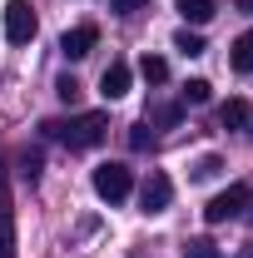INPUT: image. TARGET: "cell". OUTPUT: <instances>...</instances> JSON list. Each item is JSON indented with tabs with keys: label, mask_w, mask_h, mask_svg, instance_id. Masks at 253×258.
Instances as JSON below:
<instances>
[{
	"label": "cell",
	"mask_w": 253,
	"mask_h": 258,
	"mask_svg": "<svg viewBox=\"0 0 253 258\" xmlns=\"http://www.w3.org/2000/svg\"><path fill=\"white\" fill-rule=\"evenodd\" d=\"M184 258H219V248H214V238H189Z\"/></svg>",
	"instance_id": "obj_17"
},
{
	"label": "cell",
	"mask_w": 253,
	"mask_h": 258,
	"mask_svg": "<svg viewBox=\"0 0 253 258\" xmlns=\"http://www.w3.org/2000/svg\"><path fill=\"white\" fill-rule=\"evenodd\" d=\"M179 95H184V104H209V95H214V85H209V80H189V85H184Z\"/></svg>",
	"instance_id": "obj_14"
},
{
	"label": "cell",
	"mask_w": 253,
	"mask_h": 258,
	"mask_svg": "<svg viewBox=\"0 0 253 258\" xmlns=\"http://www.w3.org/2000/svg\"><path fill=\"white\" fill-rule=\"evenodd\" d=\"M169 204H174V179H169V174H159V169H154V174L144 179V189H139V209H144V214L154 219V214H164Z\"/></svg>",
	"instance_id": "obj_5"
},
{
	"label": "cell",
	"mask_w": 253,
	"mask_h": 258,
	"mask_svg": "<svg viewBox=\"0 0 253 258\" xmlns=\"http://www.w3.org/2000/svg\"><path fill=\"white\" fill-rule=\"evenodd\" d=\"M0 258H15V209H10L5 174H0Z\"/></svg>",
	"instance_id": "obj_7"
},
{
	"label": "cell",
	"mask_w": 253,
	"mask_h": 258,
	"mask_svg": "<svg viewBox=\"0 0 253 258\" xmlns=\"http://www.w3.org/2000/svg\"><path fill=\"white\" fill-rule=\"evenodd\" d=\"M228 60H233L238 75H253V30H243L238 40H233V55H228Z\"/></svg>",
	"instance_id": "obj_11"
},
{
	"label": "cell",
	"mask_w": 253,
	"mask_h": 258,
	"mask_svg": "<svg viewBox=\"0 0 253 258\" xmlns=\"http://www.w3.org/2000/svg\"><path fill=\"white\" fill-rule=\"evenodd\" d=\"M55 95H60L65 104H75V99H80V80H75V75H60V80H55Z\"/></svg>",
	"instance_id": "obj_20"
},
{
	"label": "cell",
	"mask_w": 253,
	"mask_h": 258,
	"mask_svg": "<svg viewBox=\"0 0 253 258\" xmlns=\"http://www.w3.org/2000/svg\"><path fill=\"white\" fill-rule=\"evenodd\" d=\"M219 169H223V159H219V154H204V159L194 164L189 174H194V179H214V174H219Z\"/></svg>",
	"instance_id": "obj_19"
},
{
	"label": "cell",
	"mask_w": 253,
	"mask_h": 258,
	"mask_svg": "<svg viewBox=\"0 0 253 258\" xmlns=\"http://www.w3.org/2000/svg\"><path fill=\"white\" fill-rule=\"evenodd\" d=\"M129 189H134L129 164H99V169H95V194L104 199V204H124Z\"/></svg>",
	"instance_id": "obj_3"
},
{
	"label": "cell",
	"mask_w": 253,
	"mask_h": 258,
	"mask_svg": "<svg viewBox=\"0 0 253 258\" xmlns=\"http://www.w3.org/2000/svg\"><path fill=\"white\" fill-rule=\"evenodd\" d=\"M238 10H243V15H253V0H238Z\"/></svg>",
	"instance_id": "obj_22"
},
{
	"label": "cell",
	"mask_w": 253,
	"mask_h": 258,
	"mask_svg": "<svg viewBox=\"0 0 253 258\" xmlns=\"http://www.w3.org/2000/svg\"><path fill=\"white\" fill-rule=\"evenodd\" d=\"M129 80H134V75H129V64L114 60L104 75H99V95H104V99H124V95H129Z\"/></svg>",
	"instance_id": "obj_8"
},
{
	"label": "cell",
	"mask_w": 253,
	"mask_h": 258,
	"mask_svg": "<svg viewBox=\"0 0 253 258\" xmlns=\"http://www.w3.org/2000/svg\"><path fill=\"white\" fill-rule=\"evenodd\" d=\"M35 30H40L35 5L30 0H10V5H5V40H10V45H30Z\"/></svg>",
	"instance_id": "obj_4"
},
{
	"label": "cell",
	"mask_w": 253,
	"mask_h": 258,
	"mask_svg": "<svg viewBox=\"0 0 253 258\" xmlns=\"http://www.w3.org/2000/svg\"><path fill=\"white\" fill-rule=\"evenodd\" d=\"M174 50H184V55H204L209 45H204V35H199V30H179V35H174Z\"/></svg>",
	"instance_id": "obj_13"
},
{
	"label": "cell",
	"mask_w": 253,
	"mask_h": 258,
	"mask_svg": "<svg viewBox=\"0 0 253 258\" xmlns=\"http://www.w3.org/2000/svg\"><path fill=\"white\" fill-rule=\"evenodd\" d=\"M95 45H99V30H95V25H75V30L60 35V55H65V60H85Z\"/></svg>",
	"instance_id": "obj_6"
},
{
	"label": "cell",
	"mask_w": 253,
	"mask_h": 258,
	"mask_svg": "<svg viewBox=\"0 0 253 258\" xmlns=\"http://www.w3.org/2000/svg\"><path fill=\"white\" fill-rule=\"evenodd\" d=\"M154 144H159V139H154V129H149V119L129 129V149H139V154H144V149H154Z\"/></svg>",
	"instance_id": "obj_16"
},
{
	"label": "cell",
	"mask_w": 253,
	"mask_h": 258,
	"mask_svg": "<svg viewBox=\"0 0 253 258\" xmlns=\"http://www.w3.org/2000/svg\"><path fill=\"white\" fill-rule=\"evenodd\" d=\"M179 114H184L179 104H154V114H149V119H154V124H164V129H174V124H179Z\"/></svg>",
	"instance_id": "obj_18"
},
{
	"label": "cell",
	"mask_w": 253,
	"mask_h": 258,
	"mask_svg": "<svg viewBox=\"0 0 253 258\" xmlns=\"http://www.w3.org/2000/svg\"><path fill=\"white\" fill-rule=\"evenodd\" d=\"M248 114H253V109H248V99H243V95H233V99L219 109L223 129H248Z\"/></svg>",
	"instance_id": "obj_10"
},
{
	"label": "cell",
	"mask_w": 253,
	"mask_h": 258,
	"mask_svg": "<svg viewBox=\"0 0 253 258\" xmlns=\"http://www.w3.org/2000/svg\"><path fill=\"white\" fill-rule=\"evenodd\" d=\"M174 10L189 20V25H209L219 15V0H174Z\"/></svg>",
	"instance_id": "obj_9"
},
{
	"label": "cell",
	"mask_w": 253,
	"mask_h": 258,
	"mask_svg": "<svg viewBox=\"0 0 253 258\" xmlns=\"http://www.w3.org/2000/svg\"><path fill=\"white\" fill-rule=\"evenodd\" d=\"M139 75H144L149 85H164V80H169V60H159V55H144V60H139Z\"/></svg>",
	"instance_id": "obj_12"
},
{
	"label": "cell",
	"mask_w": 253,
	"mask_h": 258,
	"mask_svg": "<svg viewBox=\"0 0 253 258\" xmlns=\"http://www.w3.org/2000/svg\"><path fill=\"white\" fill-rule=\"evenodd\" d=\"M40 169H45L40 149H25V154H20V179H25V184H35V179H40Z\"/></svg>",
	"instance_id": "obj_15"
},
{
	"label": "cell",
	"mask_w": 253,
	"mask_h": 258,
	"mask_svg": "<svg viewBox=\"0 0 253 258\" xmlns=\"http://www.w3.org/2000/svg\"><path fill=\"white\" fill-rule=\"evenodd\" d=\"M40 129H45L50 139H60L65 149H99V144L109 139V114L85 109V114H70V119H45Z\"/></svg>",
	"instance_id": "obj_1"
},
{
	"label": "cell",
	"mask_w": 253,
	"mask_h": 258,
	"mask_svg": "<svg viewBox=\"0 0 253 258\" xmlns=\"http://www.w3.org/2000/svg\"><path fill=\"white\" fill-rule=\"evenodd\" d=\"M144 5H149V0H109L114 15H134V10H144Z\"/></svg>",
	"instance_id": "obj_21"
},
{
	"label": "cell",
	"mask_w": 253,
	"mask_h": 258,
	"mask_svg": "<svg viewBox=\"0 0 253 258\" xmlns=\"http://www.w3.org/2000/svg\"><path fill=\"white\" fill-rule=\"evenodd\" d=\"M248 204H253V189H248V184H228L223 194H214V199H209L204 219H209V224H228V219H243V214H248Z\"/></svg>",
	"instance_id": "obj_2"
}]
</instances>
